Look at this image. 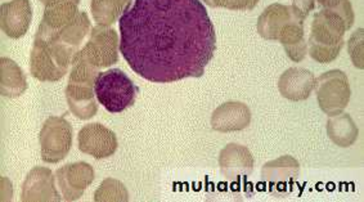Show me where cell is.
<instances>
[{
	"label": "cell",
	"instance_id": "obj_1",
	"mask_svg": "<svg viewBox=\"0 0 364 202\" xmlns=\"http://www.w3.org/2000/svg\"><path fill=\"white\" fill-rule=\"evenodd\" d=\"M119 26L122 57L152 83L201 78L215 54V28L200 0H135Z\"/></svg>",
	"mask_w": 364,
	"mask_h": 202
},
{
	"label": "cell",
	"instance_id": "obj_2",
	"mask_svg": "<svg viewBox=\"0 0 364 202\" xmlns=\"http://www.w3.org/2000/svg\"><path fill=\"white\" fill-rule=\"evenodd\" d=\"M354 23V12L349 0L338 6L322 8L311 22L308 52L319 63L335 61L344 47V35Z\"/></svg>",
	"mask_w": 364,
	"mask_h": 202
},
{
	"label": "cell",
	"instance_id": "obj_3",
	"mask_svg": "<svg viewBox=\"0 0 364 202\" xmlns=\"http://www.w3.org/2000/svg\"><path fill=\"white\" fill-rule=\"evenodd\" d=\"M55 33L44 23L38 27L30 55V71L36 80H61L77 54L62 44Z\"/></svg>",
	"mask_w": 364,
	"mask_h": 202
},
{
	"label": "cell",
	"instance_id": "obj_4",
	"mask_svg": "<svg viewBox=\"0 0 364 202\" xmlns=\"http://www.w3.org/2000/svg\"><path fill=\"white\" fill-rule=\"evenodd\" d=\"M100 68L88 62L74 61L70 71L66 100L71 114L80 120H89L95 116L98 105L95 102V84Z\"/></svg>",
	"mask_w": 364,
	"mask_h": 202
},
{
	"label": "cell",
	"instance_id": "obj_5",
	"mask_svg": "<svg viewBox=\"0 0 364 202\" xmlns=\"http://www.w3.org/2000/svg\"><path fill=\"white\" fill-rule=\"evenodd\" d=\"M138 92V87L120 68L100 73L95 80V97L111 114H120L132 107Z\"/></svg>",
	"mask_w": 364,
	"mask_h": 202
},
{
	"label": "cell",
	"instance_id": "obj_6",
	"mask_svg": "<svg viewBox=\"0 0 364 202\" xmlns=\"http://www.w3.org/2000/svg\"><path fill=\"white\" fill-rule=\"evenodd\" d=\"M119 49L120 41L115 28L97 25L92 28L87 43L75 55L74 61L88 62L97 68H109L119 61Z\"/></svg>",
	"mask_w": 364,
	"mask_h": 202
},
{
	"label": "cell",
	"instance_id": "obj_7",
	"mask_svg": "<svg viewBox=\"0 0 364 202\" xmlns=\"http://www.w3.org/2000/svg\"><path fill=\"white\" fill-rule=\"evenodd\" d=\"M318 105L324 114L336 116L344 112L350 102V84L341 70H331L316 79Z\"/></svg>",
	"mask_w": 364,
	"mask_h": 202
},
{
	"label": "cell",
	"instance_id": "obj_8",
	"mask_svg": "<svg viewBox=\"0 0 364 202\" xmlns=\"http://www.w3.org/2000/svg\"><path fill=\"white\" fill-rule=\"evenodd\" d=\"M73 127L65 117L49 116L39 134L41 160L47 164L65 160L73 147Z\"/></svg>",
	"mask_w": 364,
	"mask_h": 202
},
{
	"label": "cell",
	"instance_id": "obj_9",
	"mask_svg": "<svg viewBox=\"0 0 364 202\" xmlns=\"http://www.w3.org/2000/svg\"><path fill=\"white\" fill-rule=\"evenodd\" d=\"M95 176V169L87 162H74L58 169L55 178L62 198L68 202L80 200Z\"/></svg>",
	"mask_w": 364,
	"mask_h": 202
},
{
	"label": "cell",
	"instance_id": "obj_10",
	"mask_svg": "<svg viewBox=\"0 0 364 202\" xmlns=\"http://www.w3.org/2000/svg\"><path fill=\"white\" fill-rule=\"evenodd\" d=\"M77 144L82 154L93 156L98 160L111 157L119 146L115 133L100 122L88 124L81 129L77 135Z\"/></svg>",
	"mask_w": 364,
	"mask_h": 202
},
{
	"label": "cell",
	"instance_id": "obj_11",
	"mask_svg": "<svg viewBox=\"0 0 364 202\" xmlns=\"http://www.w3.org/2000/svg\"><path fill=\"white\" fill-rule=\"evenodd\" d=\"M55 176L52 170L43 166H35L27 174L22 184L21 201L60 202L63 200L60 191L55 187Z\"/></svg>",
	"mask_w": 364,
	"mask_h": 202
},
{
	"label": "cell",
	"instance_id": "obj_12",
	"mask_svg": "<svg viewBox=\"0 0 364 202\" xmlns=\"http://www.w3.org/2000/svg\"><path fill=\"white\" fill-rule=\"evenodd\" d=\"M220 174L230 182L247 179L255 166L254 156L250 149L237 143H230L219 155Z\"/></svg>",
	"mask_w": 364,
	"mask_h": 202
},
{
	"label": "cell",
	"instance_id": "obj_13",
	"mask_svg": "<svg viewBox=\"0 0 364 202\" xmlns=\"http://www.w3.org/2000/svg\"><path fill=\"white\" fill-rule=\"evenodd\" d=\"M1 30L11 39L26 34L33 21V6L28 0H12L1 4Z\"/></svg>",
	"mask_w": 364,
	"mask_h": 202
},
{
	"label": "cell",
	"instance_id": "obj_14",
	"mask_svg": "<svg viewBox=\"0 0 364 202\" xmlns=\"http://www.w3.org/2000/svg\"><path fill=\"white\" fill-rule=\"evenodd\" d=\"M316 87V76L304 68H291L281 75L278 89L281 95L290 101H305Z\"/></svg>",
	"mask_w": 364,
	"mask_h": 202
},
{
	"label": "cell",
	"instance_id": "obj_15",
	"mask_svg": "<svg viewBox=\"0 0 364 202\" xmlns=\"http://www.w3.org/2000/svg\"><path fill=\"white\" fill-rule=\"evenodd\" d=\"M251 122V111L242 102H225L211 115V128L220 133L240 132Z\"/></svg>",
	"mask_w": 364,
	"mask_h": 202
},
{
	"label": "cell",
	"instance_id": "obj_16",
	"mask_svg": "<svg viewBox=\"0 0 364 202\" xmlns=\"http://www.w3.org/2000/svg\"><path fill=\"white\" fill-rule=\"evenodd\" d=\"M300 173V164L292 156H281L273 161L267 162L262 169L264 182L278 192L292 187Z\"/></svg>",
	"mask_w": 364,
	"mask_h": 202
},
{
	"label": "cell",
	"instance_id": "obj_17",
	"mask_svg": "<svg viewBox=\"0 0 364 202\" xmlns=\"http://www.w3.org/2000/svg\"><path fill=\"white\" fill-rule=\"evenodd\" d=\"M299 16L303 17L292 6L270 4L257 20V33L267 41H277L281 30Z\"/></svg>",
	"mask_w": 364,
	"mask_h": 202
},
{
	"label": "cell",
	"instance_id": "obj_18",
	"mask_svg": "<svg viewBox=\"0 0 364 202\" xmlns=\"http://www.w3.org/2000/svg\"><path fill=\"white\" fill-rule=\"evenodd\" d=\"M305 18L296 17L289 22L277 36V41L284 46L291 61L301 62L308 53V43L304 31Z\"/></svg>",
	"mask_w": 364,
	"mask_h": 202
},
{
	"label": "cell",
	"instance_id": "obj_19",
	"mask_svg": "<svg viewBox=\"0 0 364 202\" xmlns=\"http://www.w3.org/2000/svg\"><path fill=\"white\" fill-rule=\"evenodd\" d=\"M0 73V87L3 97L17 98L26 92L28 87L26 75L14 60L1 57Z\"/></svg>",
	"mask_w": 364,
	"mask_h": 202
},
{
	"label": "cell",
	"instance_id": "obj_20",
	"mask_svg": "<svg viewBox=\"0 0 364 202\" xmlns=\"http://www.w3.org/2000/svg\"><path fill=\"white\" fill-rule=\"evenodd\" d=\"M92 33V26L89 21L88 14L85 12H79L74 20L68 23L66 26L57 31V39L65 44L66 47L77 53L82 46L87 43V38Z\"/></svg>",
	"mask_w": 364,
	"mask_h": 202
},
{
	"label": "cell",
	"instance_id": "obj_21",
	"mask_svg": "<svg viewBox=\"0 0 364 202\" xmlns=\"http://www.w3.org/2000/svg\"><path fill=\"white\" fill-rule=\"evenodd\" d=\"M327 134L338 147H351L358 139L359 130L350 115L341 112L336 116H330L327 122Z\"/></svg>",
	"mask_w": 364,
	"mask_h": 202
},
{
	"label": "cell",
	"instance_id": "obj_22",
	"mask_svg": "<svg viewBox=\"0 0 364 202\" xmlns=\"http://www.w3.org/2000/svg\"><path fill=\"white\" fill-rule=\"evenodd\" d=\"M132 6V0H92L90 9L97 25L111 26L122 18Z\"/></svg>",
	"mask_w": 364,
	"mask_h": 202
},
{
	"label": "cell",
	"instance_id": "obj_23",
	"mask_svg": "<svg viewBox=\"0 0 364 202\" xmlns=\"http://www.w3.org/2000/svg\"><path fill=\"white\" fill-rule=\"evenodd\" d=\"M79 4L76 3H61V4H52L44 9L43 21L46 26L53 31H60L66 26L79 14Z\"/></svg>",
	"mask_w": 364,
	"mask_h": 202
},
{
	"label": "cell",
	"instance_id": "obj_24",
	"mask_svg": "<svg viewBox=\"0 0 364 202\" xmlns=\"http://www.w3.org/2000/svg\"><path fill=\"white\" fill-rule=\"evenodd\" d=\"M95 202H128L129 192L124 183L114 179L106 178L101 183L100 188L95 192Z\"/></svg>",
	"mask_w": 364,
	"mask_h": 202
},
{
	"label": "cell",
	"instance_id": "obj_25",
	"mask_svg": "<svg viewBox=\"0 0 364 202\" xmlns=\"http://www.w3.org/2000/svg\"><path fill=\"white\" fill-rule=\"evenodd\" d=\"M363 38V28H358V30L353 33L350 39L348 41V51H349V54H350L351 61L354 63V66L359 68V70H363L364 68Z\"/></svg>",
	"mask_w": 364,
	"mask_h": 202
},
{
	"label": "cell",
	"instance_id": "obj_26",
	"mask_svg": "<svg viewBox=\"0 0 364 202\" xmlns=\"http://www.w3.org/2000/svg\"><path fill=\"white\" fill-rule=\"evenodd\" d=\"M205 4L213 8H227L232 11H251L257 7L260 0H203Z\"/></svg>",
	"mask_w": 364,
	"mask_h": 202
},
{
	"label": "cell",
	"instance_id": "obj_27",
	"mask_svg": "<svg viewBox=\"0 0 364 202\" xmlns=\"http://www.w3.org/2000/svg\"><path fill=\"white\" fill-rule=\"evenodd\" d=\"M317 6V0H292V7L306 18Z\"/></svg>",
	"mask_w": 364,
	"mask_h": 202
},
{
	"label": "cell",
	"instance_id": "obj_28",
	"mask_svg": "<svg viewBox=\"0 0 364 202\" xmlns=\"http://www.w3.org/2000/svg\"><path fill=\"white\" fill-rule=\"evenodd\" d=\"M41 1L44 7L52 6V4H61V3H76V4L80 3V0H41Z\"/></svg>",
	"mask_w": 364,
	"mask_h": 202
},
{
	"label": "cell",
	"instance_id": "obj_29",
	"mask_svg": "<svg viewBox=\"0 0 364 202\" xmlns=\"http://www.w3.org/2000/svg\"><path fill=\"white\" fill-rule=\"evenodd\" d=\"M341 0H317L318 4L322 8H332L338 6Z\"/></svg>",
	"mask_w": 364,
	"mask_h": 202
}]
</instances>
